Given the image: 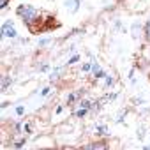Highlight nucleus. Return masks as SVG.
I'll list each match as a JSON object with an SVG mask.
<instances>
[{
    "instance_id": "nucleus-12",
    "label": "nucleus",
    "mask_w": 150,
    "mask_h": 150,
    "mask_svg": "<svg viewBox=\"0 0 150 150\" xmlns=\"http://www.w3.org/2000/svg\"><path fill=\"white\" fill-rule=\"evenodd\" d=\"M80 69H81V72H85V74H87V72H92V64H90V62H85V64L80 65Z\"/></svg>"
},
{
    "instance_id": "nucleus-3",
    "label": "nucleus",
    "mask_w": 150,
    "mask_h": 150,
    "mask_svg": "<svg viewBox=\"0 0 150 150\" xmlns=\"http://www.w3.org/2000/svg\"><path fill=\"white\" fill-rule=\"evenodd\" d=\"M64 9L71 14H76L81 9V0H64Z\"/></svg>"
},
{
    "instance_id": "nucleus-7",
    "label": "nucleus",
    "mask_w": 150,
    "mask_h": 150,
    "mask_svg": "<svg viewBox=\"0 0 150 150\" xmlns=\"http://www.w3.org/2000/svg\"><path fill=\"white\" fill-rule=\"evenodd\" d=\"M78 97H80V94H76V92H71L69 96H67V106H74L76 104V101H78Z\"/></svg>"
},
{
    "instance_id": "nucleus-26",
    "label": "nucleus",
    "mask_w": 150,
    "mask_h": 150,
    "mask_svg": "<svg viewBox=\"0 0 150 150\" xmlns=\"http://www.w3.org/2000/svg\"><path fill=\"white\" fill-rule=\"evenodd\" d=\"M117 97H118V96H117V94H110V96H108V101H115V99H117Z\"/></svg>"
},
{
    "instance_id": "nucleus-15",
    "label": "nucleus",
    "mask_w": 150,
    "mask_h": 150,
    "mask_svg": "<svg viewBox=\"0 0 150 150\" xmlns=\"http://www.w3.org/2000/svg\"><path fill=\"white\" fill-rule=\"evenodd\" d=\"M145 39L150 41V20H146V23H145Z\"/></svg>"
},
{
    "instance_id": "nucleus-6",
    "label": "nucleus",
    "mask_w": 150,
    "mask_h": 150,
    "mask_svg": "<svg viewBox=\"0 0 150 150\" xmlns=\"http://www.w3.org/2000/svg\"><path fill=\"white\" fill-rule=\"evenodd\" d=\"M96 131H97V136H108L110 134V129H108V125H104V124H99L97 127H96Z\"/></svg>"
},
{
    "instance_id": "nucleus-27",
    "label": "nucleus",
    "mask_w": 150,
    "mask_h": 150,
    "mask_svg": "<svg viewBox=\"0 0 150 150\" xmlns=\"http://www.w3.org/2000/svg\"><path fill=\"white\" fill-rule=\"evenodd\" d=\"M55 113L60 115V113H62V106H57V108H55Z\"/></svg>"
},
{
    "instance_id": "nucleus-16",
    "label": "nucleus",
    "mask_w": 150,
    "mask_h": 150,
    "mask_svg": "<svg viewBox=\"0 0 150 150\" xmlns=\"http://www.w3.org/2000/svg\"><path fill=\"white\" fill-rule=\"evenodd\" d=\"M76 62H80V55L76 53V55H72L69 60H67V65H72V64H76Z\"/></svg>"
},
{
    "instance_id": "nucleus-1",
    "label": "nucleus",
    "mask_w": 150,
    "mask_h": 150,
    "mask_svg": "<svg viewBox=\"0 0 150 150\" xmlns=\"http://www.w3.org/2000/svg\"><path fill=\"white\" fill-rule=\"evenodd\" d=\"M16 16H18L27 27H32V25L37 23L39 18H41L39 11H37L34 6H28V4H21V6H18V9H16Z\"/></svg>"
},
{
    "instance_id": "nucleus-13",
    "label": "nucleus",
    "mask_w": 150,
    "mask_h": 150,
    "mask_svg": "<svg viewBox=\"0 0 150 150\" xmlns=\"http://www.w3.org/2000/svg\"><path fill=\"white\" fill-rule=\"evenodd\" d=\"M78 108H87V110H90V108H92V101H90V99H83V101H80Z\"/></svg>"
},
{
    "instance_id": "nucleus-8",
    "label": "nucleus",
    "mask_w": 150,
    "mask_h": 150,
    "mask_svg": "<svg viewBox=\"0 0 150 150\" xmlns=\"http://www.w3.org/2000/svg\"><path fill=\"white\" fill-rule=\"evenodd\" d=\"M60 71H62V67H55V69L51 71V74H50V81H51V83L58 81V76H60Z\"/></svg>"
},
{
    "instance_id": "nucleus-20",
    "label": "nucleus",
    "mask_w": 150,
    "mask_h": 150,
    "mask_svg": "<svg viewBox=\"0 0 150 150\" xmlns=\"http://www.w3.org/2000/svg\"><path fill=\"white\" fill-rule=\"evenodd\" d=\"M48 94H50V87H44V88L41 90V94H39V96H41V97H46Z\"/></svg>"
},
{
    "instance_id": "nucleus-10",
    "label": "nucleus",
    "mask_w": 150,
    "mask_h": 150,
    "mask_svg": "<svg viewBox=\"0 0 150 150\" xmlns=\"http://www.w3.org/2000/svg\"><path fill=\"white\" fill-rule=\"evenodd\" d=\"M51 44V39L50 37H41L39 41H37V46L39 48H46V46H50Z\"/></svg>"
},
{
    "instance_id": "nucleus-23",
    "label": "nucleus",
    "mask_w": 150,
    "mask_h": 150,
    "mask_svg": "<svg viewBox=\"0 0 150 150\" xmlns=\"http://www.w3.org/2000/svg\"><path fill=\"white\" fill-rule=\"evenodd\" d=\"M23 145H25V139H18V141L14 143V148H21Z\"/></svg>"
},
{
    "instance_id": "nucleus-22",
    "label": "nucleus",
    "mask_w": 150,
    "mask_h": 150,
    "mask_svg": "<svg viewBox=\"0 0 150 150\" xmlns=\"http://www.w3.org/2000/svg\"><path fill=\"white\" fill-rule=\"evenodd\" d=\"M7 4H9V0H2V2H0V9L6 11L7 9Z\"/></svg>"
},
{
    "instance_id": "nucleus-11",
    "label": "nucleus",
    "mask_w": 150,
    "mask_h": 150,
    "mask_svg": "<svg viewBox=\"0 0 150 150\" xmlns=\"http://www.w3.org/2000/svg\"><path fill=\"white\" fill-rule=\"evenodd\" d=\"M87 148H106L108 145L106 143H103V141H96V143H88V145H85Z\"/></svg>"
},
{
    "instance_id": "nucleus-19",
    "label": "nucleus",
    "mask_w": 150,
    "mask_h": 150,
    "mask_svg": "<svg viewBox=\"0 0 150 150\" xmlns=\"http://www.w3.org/2000/svg\"><path fill=\"white\" fill-rule=\"evenodd\" d=\"M39 71H41V72H48V71H50V65H48V64H41Z\"/></svg>"
},
{
    "instance_id": "nucleus-9",
    "label": "nucleus",
    "mask_w": 150,
    "mask_h": 150,
    "mask_svg": "<svg viewBox=\"0 0 150 150\" xmlns=\"http://www.w3.org/2000/svg\"><path fill=\"white\" fill-rule=\"evenodd\" d=\"M88 111H90V110H87V108H80V110L74 111V117H76V118H83V117L88 115Z\"/></svg>"
},
{
    "instance_id": "nucleus-28",
    "label": "nucleus",
    "mask_w": 150,
    "mask_h": 150,
    "mask_svg": "<svg viewBox=\"0 0 150 150\" xmlns=\"http://www.w3.org/2000/svg\"><path fill=\"white\" fill-rule=\"evenodd\" d=\"M148 65H150V51H148Z\"/></svg>"
},
{
    "instance_id": "nucleus-25",
    "label": "nucleus",
    "mask_w": 150,
    "mask_h": 150,
    "mask_svg": "<svg viewBox=\"0 0 150 150\" xmlns=\"http://www.w3.org/2000/svg\"><path fill=\"white\" fill-rule=\"evenodd\" d=\"M25 131L30 134V132H32V124H25Z\"/></svg>"
},
{
    "instance_id": "nucleus-14",
    "label": "nucleus",
    "mask_w": 150,
    "mask_h": 150,
    "mask_svg": "<svg viewBox=\"0 0 150 150\" xmlns=\"http://www.w3.org/2000/svg\"><path fill=\"white\" fill-rule=\"evenodd\" d=\"M104 80H106V81H104V85H106V87H111V85L115 83V78L111 76V74H106V76H104Z\"/></svg>"
},
{
    "instance_id": "nucleus-17",
    "label": "nucleus",
    "mask_w": 150,
    "mask_h": 150,
    "mask_svg": "<svg viewBox=\"0 0 150 150\" xmlns=\"http://www.w3.org/2000/svg\"><path fill=\"white\" fill-rule=\"evenodd\" d=\"M145 134H146V129L141 125V127H138V139H143L145 138Z\"/></svg>"
},
{
    "instance_id": "nucleus-21",
    "label": "nucleus",
    "mask_w": 150,
    "mask_h": 150,
    "mask_svg": "<svg viewBox=\"0 0 150 150\" xmlns=\"http://www.w3.org/2000/svg\"><path fill=\"white\" fill-rule=\"evenodd\" d=\"M23 113H25V106H21V104L16 106V115H23Z\"/></svg>"
},
{
    "instance_id": "nucleus-4",
    "label": "nucleus",
    "mask_w": 150,
    "mask_h": 150,
    "mask_svg": "<svg viewBox=\"0 0 150 150\" xmlns=\"http://www.w3.org/2000/svg\"><path fill=\"white\" fill-rule=\"evenodd\" d=\"M131 35H132V39L138 41L141 35H145V25H141L139 21H134L131 25Z\"/></svg>"
},
{
    "instance_id": "nucleus-18",
    "label": "nucleus",
    "mask_w": 150,
    "mask_h": 150,
    "mask_svg": "<svg viewBox=\"0 0 150 150\" xmlns=\"http://www.w3.org/2000/svg\"><path fill=\"white\" fill-rule=\"evenodd\" d=\"M9 85H11V78H7V76H6V78H4V83H2V90H6Z\"/></svg>"
},
{
    "instance_id": "nucleus-24",
    "label": "nucleus",
    "mask_w": 150,
    "mask_h": 150,
    "mask_svg": "<svg viewBox=\"0 0 150 150\" xmlns=\"http://www.w3.org/2000/svg\"><path fill=\"white\" fill-rule=\"evenodd\" d=\"M14 131H16V132H20V131H21V124H20V122H16V124H14Z\"/></svg>"
},
{
    "instance_id": "nucleus-5",
    "label": "nucleus",
    "mask_w": 150,
    "mask_h": 150,
    "mask_svg": "<svg viewBox=\"0 0 150 150\" xmlns=\"http://www.w3.org/2000/svg\"><path fill=\"white\" fill-rule=\"evenodd\" d=\"M92 74H94V78H96V80H101V78H104V76H106V72L103 71V67L99 65V62H97V60H94V62H92Z\"/></svg>"
},
{
    "instance_id": "nucleus-2",
    "label": "nucleus",
    "mask_w": 150,
    "mask_h": 150,
    "mask_svg": "<svg viewBox=\"0 0 150 150\" xmlns=\"http://www.w3.org/2000/svg\"><path fill=\"white\" fill-rule=\"evenodd\" d=\"M0 35H2L4 39H13V41H18V37H20L18 30H16V27H14V23L11 20L2 23V27H0Z\"/></svg>"
}]
</instances>
